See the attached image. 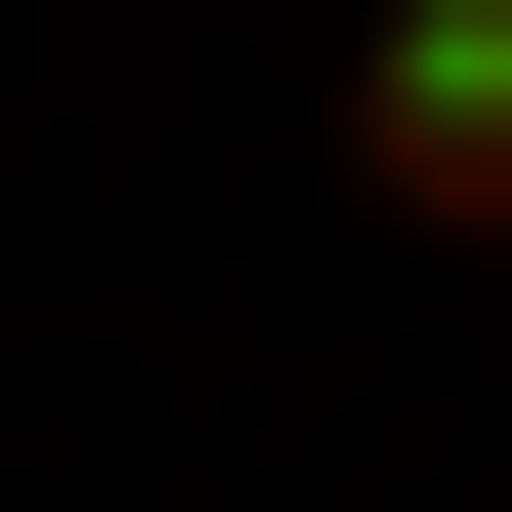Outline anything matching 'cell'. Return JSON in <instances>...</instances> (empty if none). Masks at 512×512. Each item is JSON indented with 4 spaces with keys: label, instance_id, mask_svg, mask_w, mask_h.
Masks as SVG:
<instances>
[{
    "label": "cell",
    "instance_id": "1",
    "mask_svg": "<svg viewBox=\"0 0 512 512\" xmlns=\"http://www.w3.org/2000/svg\"><path fill=\"white\" fill-rule=\"evenodd\" d=\"M342 214L512 256V0H342Z\"/></svg>",
    "mask_w": 512,
    "mask_h": 512
}]
</instances>
